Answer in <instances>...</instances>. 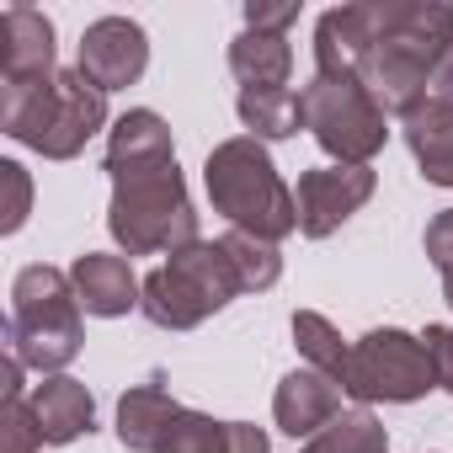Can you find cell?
Listing matches in <instances>:
<instances>
[{"mask_svg":"<svg viewBox=\"0 0 453 453\" xmlns=\"http://www.w3.org/2000/svg\"><path fill=\"white\" fill-rule=\"evenodd\" d=\"M453 49V6L442 0H368V49L357 81L395 118L426 102L437 59Z\"/></svg>","mask_w":453,"mask_h":453,"instance_id":"cell-1","label":"cell"},{"mask_svg":"<svg viewBox=\"0 0 453 453\" xmlns=\"http://www.w3.org/2000/svg\"><path fill=\"white\" fill-rule=\"evenodd\" d=\"M203 181H208L213 213L230 219V230L273 241V246L299 230V203H294L288 181L278 176V165H273L262 139L235 134V139L213 144L208 165H203Z\"/></svg>","mask_w":453,"mask_h":453,"instance_id":"cell-2","label":"cell"},{"mask_svg":"<svg viewBox=\"0 0 453 453\" xmlns=\"http://www.w3.org/2000/svg\"><path fill=\"white\" fill-rule=\"evenodd\" d=\"M102 123L107 91H96L81 70H59L38 86H0V128L43 160H75Z\"/></svg>","mask_w":453,"mask_h":453,"instance_id":"cell-3","label":"cell"},{"mask_svg":"<svg viewBox=\"0 0 453 453\" xmlns=\"http://www.w3.org/2000/svg\"><path fill=\"white\" fill-rule=\"evenodd\" d=\"M107 230L128 257L181 251V246L197 241V213H192V197H187V181H181L176 160L112 176Z\"/></svg>","mask_w":453,"mask_h":453,"instance_id":"cell-4","label":"cell"},{"mask_svg":"<svg viewBox=\"0 0 453 453\" xmlns=\"http://www.w3.org/2000/svg\"><path fill=\"white\" fill-rule=\"evenodd\" d=\"M12 352L38 368V373H59L81 357V299H75V283L70 273L49 267V262H33L17 273L12 283V331H6Z\"/></svg>","mask_w":453,"mask_h":453,"instance_id":"cell-5","label":"cell"},{"mask_svg":"<svg viewBox=\"0 0 453 453\" xmlns=\"http://www.w3.org/2000/svg\"><path fill=\"white\" fill-rule=\"evenodd\" d=\"M241 294L246 288L235 278V262L224 251V241H192V246L171 251V262L144 278L139 310L160 331H192Z\"/></svg>","mask_w":453,"mask_h":453,"instance_id":"cell-6","label":"cell"},{"mask_svg":"<svg viewBox=\"0 0 453 453\" xmlns=\"http://www.w3.org/2000/svg\"><path fill=\"white\" fill-rule=\"evenodd\" d=\"M304 128L336 165H368L389 139V112L357 75H315L304 91Z\"/></svg>","mask_w":453,"mask_h":453,"instance_id":"cell-7","label":"cell"},{"mask_svg":"<svg viewBox=\"0 0 453 453\" xmlns=\"http://www.w3.org/2000/svg\"><path fill=\"white\" fill-rule=\"evenodd\" d=\"M357 405H411L421 400L426 389H437V373H432V357H426V342L400 331V326H379L368 336L352 342V363H347V384H342Z\"/></svg>","mask_w":453,"mask_h":453,"instance_id":"cell-8","label":"cell"},{"mask_svg":"<svg viewBox=\"0 0 453 453\" xmlns=\"http://www.w3.org/2000/svg\"><path fill=\"white\" fill-rule=\"evenodd\" d=\"M373 197V165H315L299 176V235L326 241Z\"/></svg>","mask_w":453,"mask_h":453,"instance_id":"cell-9","label":"cell"},{"mask_svg":"<svg viewBox=\"0 0 453 453\" xmlns=\"http://www.w3.org/2000/svg\"><path fill=\"white\" fill-rule=\"evenodd\" d=\"M96 91H128L150 70V38L128 17H102L81 33V65H75Z\"/></svg>","mask_w":453,"mask_h":453,"instance_id":"cell-10","label":"cell"},{"mask_svg":"<svg viewBox=\"0 0 453 453\" xmlns=\"http://www.w3.org/2000/svg\"><path fill=\"white\" fill-rule=\"evenodd\" d=\"M54 70V22L33 6L0 12V86H38Z\"/></svg>","mask_w":453,"mask_h":453,"instance_id":"cell-11","label":"cell"},{"mask_svg":"<svg viewBox=\"0 0 453 453\" xmlns=\"http://www.w3.org/2000/svg\"><path fill=\"white\" fill-rule=\"evenodd\" d=\"M70 283H75L81 310H86V315H102V320H118V315L139 310V299H144V283L134 278V267H128L123 257H107V251L75 257Z\"/></svg>","mask_w":453,"mask_h":453,"instance_id":"cell-12","label":"cell"},{"mask_svg":"<svg viewBox=\"0 0 453 453\" xmlns=\"http://www.w3.org/2000/svg\"><path fill=\"white\" fill-rule=\"evenodd\" d=\"M273 416L288 437H315L342 416V384L315 368H294L273 395Z\"/></svg>","mask_w":453,"mask_h":453,"instance_id":"cell-13","label":"cell"},{"mask_svg":"<svg viewBox=\"0 0 453 453\" xmlns=\"http://www.w3.org/2000/svg\"><path fill=\"white\" fill-rule=\"evenodd\" d=\"M27 400H33V416H38V437H43L49 448L75 442V437L91 432V421H96V400H91V389H86L81 379H70V373L43 379Z\"/></svg>","mask_w":453,"mask_h":453,"instance_id":"cell-14","label":"cell"},{"mask_svg":"<svg viewBox=\"0 0 453 453\" xmlns=\"http://www.w3.org/2000/svg\"><path fill=\"white\" fill-rule=\"evenodd\" d=\"M176 160V144H171V128L160 112L150 107H134L112 123V139H107V176H123V171H139V165H165Z\"/></svg>","mask_w":453,"mask_h":453,"instance_id":"cell-15","label":"cell"},{"mask_svg":"<svg viewBox=\"0 0 453 453\" xmlns=\"http://www.w3.org/2000/svg\"><path fill=\"white\" fill-rule=\"evenodd\" d=\"M176 416H181V405L171 400V389H165L160 379L134 384V389L118 400V442H123L128 453H160V442H165V432L176 426Z\"/></svg>","mask_w":453,"mask_h":453,"instance_id":"cell-16","label":"cell"},{"mask_svg":"<svg viewBox=\"0 0 453 453\" xmlns=\"http://www.w3.org/2000/svg\"><path fill=\"white\" fill-rule=\"evenodd\" d=\"M400 128H405V144H411L421 176L432 187H453V107L421 102L400 118Z\"/></svg>","mask_w":453,"mask_h":453,"instance_id":"cell-17","label":"cell"},{"mask_svg":"<svg viewBox=\"0 0 453 453\" xmlns=\"http://www.w3.org/2000/svg\"><path fill=\"white\" fill-rule=\"evenodd\" d=\"M235 112L251 128V139H294L304 128V96L288 86H241Z\"/></svg>","mask_w":453,"mask_h":453,"instance_id":"cell-18","label":"cell"},{"mask_svg":"<svg viewBox=\"0 0 453 453\" xmlns=\"http://www.w3.org/2000/svg\"><path fill=\"white\" fill-rule=\"evenodd\" d=\"M230 70L241 86H288L294 75V49L283 33H241L230 43Z\"/></svg>","mask_w":453,"mask_h":453,"instance_id":"cell-19","label":"cell"},{"mask_svg":"<svg viewBox=\"0 0 453 453\" xmlns=\"http://www.w3.org/2000/svg\"><path fill=\"white\" fill-rule=\"evenodd\" d=\"M294 347L304 352V363H310L315 373H326V379L347 384L352 347L342 342V331H336L326 315H315V310H299V315H294Z\"/></svg>","mask_w":453,"mask_h":453,"instance_id":"cell-20","label":"cell"},{"mask_svg":"<svg viewBox=\"0 0 453 453\" xmlns=\"http://www.w3.org/2000/svg\"><path fill=\"white\" fill-rule=\"evenodd\" d=\"M304 453H389V432L368 405H357V411H342L326 432H315Z\"/></svg>","mask_w":453,"mask_h":453,"instance_id":"cell-21","label":"cell"},{"mask_svg":"<svg viewBox=\"0 0 453 453\" xmlns=\"http://www.w3.org/2000/svg\"><path fill=\"white\" fill-rule=\"evenodd\" d=\"M224 251H230L235 278H241V288H246V294H267V288L283 278V257H278V246H273V241H257V235L230 230V235H224Z\"/></svg>","mask_w":453,"mask_h":453,"instance_id":"cell-22","label":"cell"},{"mask_svg":"<svg viewBox=\"0 0 453 453\" xmlns=\"http://www.w3.org/2000/svg\"><path fill=\"white\" fill-rule=\"evenodd\" d=\"M160 453H230V421H213L203 411H181L165 432Z\"/></svg>","mask_w":453,"mask_h":453,"instance_id":"cell-23","label":"cell"},{"mask_svg":"<svg viewBox=\"0 0 453 453\" xmlns=\"http://www.w3.org/2000/svg\"><path fill=\"white\" fill-rule=\"evenodd\" d=\"M38 416L33 400H0V453H38Z\"/></svg>","mask_w":453,"mask_h":453,"instance_id":"cell-24","label":"cell"},{"mask_svg":"<svg viewBox=\"0 0 453 453\" xmlns=\"http://www.w3.org/2000/svg\"><path fill=\"white\" fill-rule=\"evenodd\" d=\"M0 187H6V208H0V230H6V235H17L22 224H27V213H33V181H27V171H22L17 160H0Z\"/></svg>","mask_w":453,"mask_h":453,"instance_id":"cell-25","label":"cell"},{"mask_svg":"<svg viewBox=\"0 0 453 453\" xmlns=\"http://www.w3.org/2000/svg\"><path fill=\"white\" fill-rule=\"evenodd\" d=\"M426 342V357H432V373H437V389L453 395V326H426L421 331Z\"/></svg>","mask_w":453,"mask_h":453,"instance_id":"cell-26","label":"cell"},{"mask_svg":"<svg viewBox=\"0 0 453 453\" xmlns=\"http://www.w3.org/2000/svg\"><path fill=\"white\" fill-rule=\"evenodd\" d=\"M294 22H299V0H283V6H262V0H251V6H246V27L251 33H283L288 38Z\"/></svg>","mask_w":453,"mask_h":453,"instance_id":"cell-27","label":"cell"},{"mask_svg":"<svg viewBox=\"0 0 453 453\" xmlns=\"http://www.w3.org/2000/svg\"><path fill=\"white\" fill-rule=\"evenodd\" d=\"M426 257H432V267L442 278L453 273V208L432 213V224H426Z\"/></svg>","mask_w":453,"mask_h":453,"instance_id":"cell-28","label":"cell"},{"mask_svg":"<svg viewBox=\"0 0 453 453\" xmlns=\"http://www.w3.org/2000/svg\"><path fill=\"white\" fill-rule=\"evenodd\" d=\"M230 453H273L267 432L251 426V421H230Z\"/></svg>","mask_w":453,"mask_h":453,"instance_id":"cell-29","label":"cell"},{"mask_svg":"<svg viewBox=\"0 0 453 453\" xmlns=\"http://www.w3.org/2000/svg\"><path fill=\"white\" fill-rule=\"evenodd\" d=\"M426 102H437V107H453V49L437 59V70H432V81H426Z\"/></svg>","mask_w":453,"mask_h":453,"instance_id":"cell-30","label":"cell"},{"mask_svg":"<svg viewBox=\"0 0 453 453\" xmlns=\"http://www.w3.org/2000/svg\"><path fill=\"white\" fill-rule=\"evenodd\" d=\"M442 299H448V304H453V273H448V278H442Z\"/></svg>","mask_w":453,"mask_h":453,"instance_id":"cell-31","label":"cell"}]
</instances>
